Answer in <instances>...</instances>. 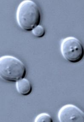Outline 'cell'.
Returning <instances> with one entry per match:
<instances>
[{"instance_id": "cell-1", "label": "cell", "mask_w": 84, "mask_h": 122, "mask_svg": "<svg viewBox=\"0 0 84 122\" xmlns=\"http://www.w3.org/2000/svg\"><path fill=\"white\" fill-rule=\"evenodd\" d=\"M16 19L22 29L32 31L41 22V14L39 7L33 0H23L17 9Z\"/></svg>"}, {"instance_id": "cell-6", "label": "cell", "mask_w": 84, "mask_h": 122, "mask_svg": "<svg viewBox=\"0 0 84 122\" xmlns=\"http://www.w3.org/2000/svg\"><path fill=\"white\" fill-rule=\"evenodd\" d=\"M35 122H53V119L48 114L43 113L38 115L35 120Z\"/></svg>"}, {"instance_id": "cell-5", "label": "cell", "mask_w": 84, "mask_h": 122, "mask_svg": "<svg viewBox=\"0 0 84 122\" xmlns=\"http://www.w3.org/2000/svg\"><path fill=\"white\" fill-rule=\"evenodd\" d=\"M16 87L19 93L23 96L29 95L32 91V86L29 80L23 78L16 82Z\"/></svg>"}, {"instance_id": "cell-2", "label": "cell", "mask_w": 84, "mask_h": 122, "mask_svg": "<svg viewBox=\"0 0 84 122\" xmlns=\"http://www.w3.org/2000/svg\"><path fill=\"white\" fill-rule=\"evenodd\" d=\"M27 70L23 63L16 57L5 55L0 58V76L7 81L16 82L25 77Z\"/></svg>"}, {"instance_id": "cell-7", "label": "cell", "mask_w": 84, "mask_h": 122, "mask_svg": "<svg viewBox=\"0 0 84 122\" xmlns=\"http://www.w3.org/2000/svg\"><path fill=\"white\" fill-rule=\"evenodd\" d=\"M32 31L34 36L39 38L43 37L45 34V30L42 25H38L32 30Z\"/></svg>"}, {"instance_id": "cell-4", "label": "cell", "mask_w": 84, "mask_h": 122, "mask_svg": "<svg viewBox=\"0 0 84 122\" xmlns=\"http://www.w3.org/2000/svg\"><path fill=\"white\" fill-rule=\"evenodd\" d=\"M58 118L61 122H84V112L75 105L68 104L59 111Z\"/></svg>"}, {"instance_id": "cell-3", "label": "cell", "mask_w": 84, "mask_h": 122, "mask_svg": "<svg viewBox=\"0 0 84 122\" xmlns=\"http://www.w3.org/2000/svg\"><path fill=\"white\" fill-rule=\"evenodd\" d=\"M61 51L63 57L73 63L79 62L84 57V48L82 43L74 37H67L62 40Z\"/></svg>"}]
</instances>
